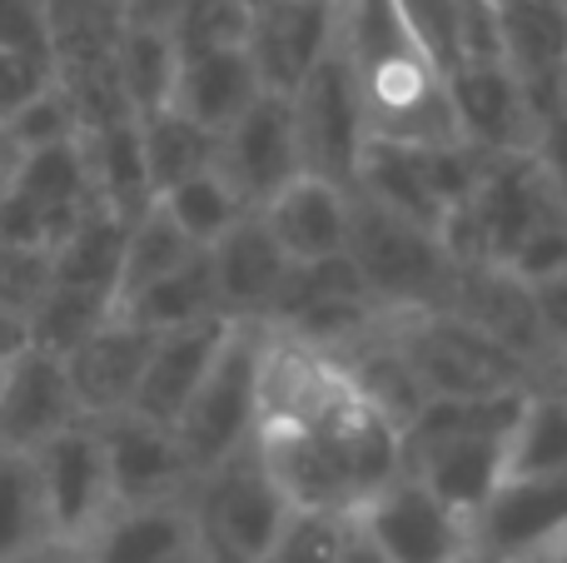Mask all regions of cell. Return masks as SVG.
<instances>
[{"label": "cell", "instance_id": "cell-1", "mask_svg": "<svg viewBox=\"0 0 567 563\" xmlns=\"http://www.w3.org/2000/svg\"><path fill=\"white\" fill-rule=\"evenodd\" d=\"M339 40L349 50L369 140L389 145H463L449 105V80L403 30L393 0H343Z\"/></svg>", "mask_w": 567, "mask_h": 563}, {"label": "cell", "instance_id": "cell-2", "mask_svg": "<svg viewBox=\"0 0 567 563\" xmlns=\"http://www.w3.org/2000/svg\"><path fill=\"white\" fill-rule=\"evenodd\" d=\"M185 509L189 524H195L199 563H259L269 539L279 534L284 514H289L255 439L229 459H219L215 469L195 474Z\"/></svg>", "mask_w": 567, "mask_h": 563}, {"label": "cell", "instance_id": "cell-3", "mask_svg": "<svg viewBox=\"0 0 567 563\" xmlns=\"http://www.w3.org/2000/svg\"><path fill=\"white\" fill-rule=\"evenodd\" d=\"M349 265L359 269L363 289L379 309H443L453 295V259L443 255L439 235L409 225V219L389 215V209L369 205L353 195L349 215V245H343Z\"/></svg>", "mask_w": 567, "mask_h": 563}, {"label": "cell", "instance_id": "cell-4", "mask_svg": "<svg viewBox=\"0 0 567 563\" xmlns=\"http://www.w3.org/2000/svg\"><path fill=\"white\" fill-rule=\"evenodd\" d=\"M389 339L429 399H468V395H503V389H533L528 369L493 345L483 329L449 309H389Z\"/></svg>", "mask_w": 567, "mask_h": 563}, {"label": "cell", "instance_id": "cell-5", "mask_svg": "<svg viewBox=\"0 0 567 563\" xmlns=\"http://www.w3.org/2000/svg\"><path fill=\"white\" fill-rule=\"evenodd\" d=\"M255 369H259V325H235L215 369L205 375V385L195 389V399L169 429L189 474H205V469H215L219 459H229L235 449H245L255 439L259 429Z\"/></svg>", "mask_w": 567, "mask_h": 563}, {"label": "cell", "instance_id": "cell-6", "mask_svg": "<svg viewBox=\"0 0 567 563\" xmlns=\"http://www.w3.org/2000/svg\"><path fill=\"white\" fill-rule=\"evenodd\" d=\"M289 110H293V140H299V170L353 195V175H359L363 145H369V125H363V100L339 35H333L329 55L299 80V90L289 95Z\"/></svg>", "mask_w": 567, "mask_h": 563}, {"label": "cell", "instance_id": "cell-7", "mask_svg": "<svg viewBox=\"0 0 567 563\" xmlns=\"http://www.w3.org/2000/svg\"><path fill=\"white\" fill-rule=\"evenodd\" d=\"M95 209L100 199H95V185H90L80 140L20 155L16 180H10L6 199H0V245L50 255Z\"/></svg>", "mask_w": 567, "mask_h": 563}, {"label": "cell", "instance_id": "cell-8", "mask_svg": "<svg viewBox=\"0 0 567 563\" xmlns=\"http://www.w3.org/2000/svg\"><path fill=\"white\" fill-rule=\"evenodd\" d=\"M353 529L379 549L383 563H463L468 559V519L443 509L419 479L399 474L373 499L353 509Z\"/></svg>", "mask_w": 567, "mask_h": 563}, {"label": "cell", "instance_id": "cell-9", "mask_svg": "<svg viewBox=\"0 0 567 563\" xmlns=\"http://www.w3.org/2000/svg\"><path fill=\"white\" fill-rule=\"evenodd\" d=\"M567 539V479H503L468 519L478 563H538Z\"/></svg>", "mask_w": 567, "mask_h": 563}, {"label": "cell", "instance_id": "cell-10", "mask_svg": "<svg viewBox=\"0 0 567 563\" xmlns=\"http://www.w3.org/2000/svg\"><path fill=\"white\" fill-rule=\"evenodd\" d=\"M25 459H30V469H35L50 539L80 544V539L110 514V474H105L100 429L90 424V419H80V424L45 439V444Z\"/></svg>", "mask_w": 567, "mask_h": 563}, {"label": "cell", "instance_id": "cell-11", "mask_svg": "<svg viewBox=\"0 0 567 563\" xmlns=\"http://www.w3.org/2000/svg\"><path fill=\"white\" fill-rule=\"evenodd\" d=\"M215 170L235 185V195L249 209H259L269 195H279L299 170V140H293V110L289 95L259 90V100L219 135Z\"/></svg>", "mask_w": 567, "mask_h": 563}, {"label": "cell", "instance_id": "cell-12", "mask_svg": "<svg viewBox=\"0 0 567 563\" xmlns=\"http://www.w3.org/2000/svg\"><path fill=\"white\" fill-rule=\"evenodd\" d=\"M255 385H259V429L265 424H313L323 409H333L349 395V379L333 365V355H323L309 339H293L269 325H259Z\"/></svg>", "mask_w": 567, "mask_h": 563}, {"label": "cell", "instance_id": "cell-13", "mask_svg": "<svg viewBox=\"0 0 567 563\" xmlns=\"http://www.w3.org/2000/svg\"><path fill=\"white\" fill-rule=\"evenodd\" d=\"M100 449H105V474H110V509H135V504H169L185 499L195 474H189L185 454H179L175 434L140 414H110L100 419Z\"/></svg>", "mask_w": 567, "mask_h": 563}, {"label": "cell", "instance_id": "cell-14", "mask_svg": "<svg viewBox=\"0 0 567 563\" xmlns=\"http://www.w3.org/2000/svg\"><path fill=\"white\" fill-rule=\"evenodd\" d=\"M343 0H275V6L249 16L245 55L255 65L259 85L275 95H293L299 80L329 55L339 35Z\"/></svg>", "mask_w": 567, "mask_h": 563}, {"label": "cell", "instance_id": "cell-15", "mask_svg": "<svg viewBox=\"0 0 567 563\" xmlns=\"http://www.w3.org/2000/svg\"><path fill=\"white\" fill-rule=\"evenodd\" d=\"M443 80H449V105L463 145L478 150V155H528L538 120H533L528 95L503 60L453 65Z\"/></svg>", "mask_w": 567, "mask_h": 563}, {"label": "cell", "instance_id": "cell-16", "mask_svg": "<svg viewBox=\"0 0 567 563\" xmlns=\"http://www.w3.org/2000/svg\"><path fill=\"white\" fill-rule=\"evenodd\" d=\"M150 349H155V329H140L135 319L110 315L95 335L80 339V345L60 359L65 379H70V395H75L80 414H85L90 424L130 409L140 375H145V365H150Z\"/></svg>", "mask_w": 567, "mask_h": 563}, {"label": "cell", "instance_id": "cell-17", "mask_svg": "<svg viewBox=\"0 0 567 563\" xmlns=\"http://www.w3.org/2000/svg\"><path fill=\"white\" fill-rule=\"evenodd\" d=\"M229 335H235V319H205V325H185V329L155 335L150 365L135 385V399H130V414L150 419V424H159V429H175V419L185 414L195 389L205 385V375L215 369Z\"/></svg>", "mask_w": 567, "mask_h": 563}, {"label": "cell", "instance_id": "cell-18", "mask_svg": "<svg viewBox=\"0 0 567 563\" xmlns=\"http://www.w3.org/2000/svg\"><path fill=\"white\" fill-rule=\"evenodd\" d=\"M85 414H80L65 365L55 355L25 349L10 359L6 395H0V454H35L45 439L65 434Z\"/></svg>", "mask_w": 567, "mask_h": 563}, {"label": "cell", "instance_id": "cell-19", "mask_svg": "<svg viewBox=\"0 0 567 563\" xmlns=\"http://www.w3.org/2000/svg\"><path fill=\"white\" fill-rule=\"evenodd\" d=\"M498 45L503 65L528 95L533 120H548L558 100V75L567 65V0H503Z\"/></svg>", "mask_w": 567, "mask_h": 563}, {"label": "cell", "instance_id": "cell-20", "mask_svg": "<svg viewBox=\"0 0 567 563\" xmlns=\"http://www.w3.org/2000/svg\"><path fill=\"white\" fill-rule=\"evenodd\" d=\"M259 225L269 229V239L289 255V265H313V259H333L349 245V215L353 195L329 180L293 175L279 195H269L255 209Z\"/></svg>", "mask_w": 567, "mask_h": 563}, {"label": "cell", "instance_id": "cell-21", "mask_svg": "<svg viewBox=\"0 0 567 563\" xmlns=\"http://www.w3.org/2000/svg\"><path fill=\"white\" fill-rule=\"evenodd\" d=\"M209 269H215L219 309L235 325H265L269 305H275L279 285L289 279V255L269 239V229L259 225V215H245L229 235H219L209 245Z\"/></svg>", "mask_w": 567, "mask_h": 563}, {"label": "cell", "instance_id": "cell-22", "mask_svg": "<svg viewBox=\"0 0 567 563\" xmlns=\"http://www.w3.org/2000/svg\"><path fill=\"white\" fill-rule=\"evenodd\" d=\"M80 554L85 563H199V544L185 499H169V504L110 509L80 539Z\"/></svg>", "mask_w": 567, "mask_h": 563}, {"label": "cell", "instance_id": "cell-23", "mask_svg": "<svg viewBox=\"0 0 567 563\" xmlns=\"http://www.w3.org/2000/svg\"><path fill=\"white\" fill-rule=\"evenodd\" d=\"M503 444L508 439H419L403 444V474L458 519H473L503 484Z\"/></svg>", "mask_w": 567, "mask_h": 563}, {"label": "cell", "instance_id": "cell-24", "mask_svg": "<svg viewBox=\"0 0 567 563\" xmlns=\"http://www.w3.org/2000/svg\"><path fill=\"white\" fill-rule=\"evenodd\" d=\"M259 90L265 85H259L245 45L205 50V55H179L169 110H179V115L195 120V125L209 130V135H225V130L259 100Z\"/></svg>", "mask_w": 567, "mask_h": 563}, {"label": "cell", "instance_id": "cell-25", "mask_svg": "<svg viewBox=\"0 0 567 563\" xmlns=\"http://www.w3.org/2000/svg\"><path fill=\"white\" fill-rule=\"evenodd\" d=\"M50 30V70L80 75L115 60V45L125 35V6L120 0H45Z\"/></svg>", "mask_w": 567, "mask_h": 563}, {"label": "cell", "instance_id": "cell-26", "mask_svg": "<svg viewBox=\"0 0 567 563\" xmlns=\"http://www.w3.org/2000/svg\"><path fill=\"white\" fill-rule=\"evenodd\" d=\"M80 155H85L100 209H110L120 219H135L155 199L145 175V150H140V120H120V125L80 135Z\"/></svg>", "mask_w": 567, "mask_h": 563}, {"label": "cell", "instance_id": "cell-27", "mask_svg": "<svg viewBox=\"0 0 567 563\" xmlns=\"http://www.w3.org/2000/svg\"><path fill=\"white\" fill-rule=\"evenodd\" d=\"M115 315L135 319L140 329H155V335L185 329V325H205V319H225L219 289H215V269H209V249H195L185 265L169 269V275L155 279L150 289H140Z\"/></svg>", "mask_w": 567, "mask_h": 563}, {"label": "cell", "instance_id": "cell-28", "mask_svg": "<svg viewBox=\"0 0 567 563\" xmlns=\"http://www.w3.org/2000/svg\"><path fill=\"white\" fill-rule=\"evenodd\" d=\"M503 479H567V389H528L503 444Z\"/></svg>", "mask_w": 567, "mask_h": 563}, {"label": "cell", "instance_id": "cell-29", "mask_svg": "<svg viewBox=\"0 0 567 563\" xmlns=\"http://www.w3.org/2000/svg\"><path fill=\"white\" fill-rule=\"evenodd\" d=\"M125 229H130V219L110 215V209H95L90 219H80V225L50 249V279L115 305L120 259H125Z\"/></svg>", "mask_w": 567, "mask_h": 563}, {"label": "cell", "instance_id": "cell-30", "mask_svg": "<svg viewBox=\"0 0 567 563\" xmlns=\"http://www.w3.org/2000/svg\"><path fill=\"white\" fill-rule=\"evenodd\" d=\"M175 75H179V50L165 30H135L125 25L115 45V80L125 90V105L135 120L159 115L169 110V95H175Z\"/></svg>", "mask_w": 567, "mask_h": 563}, {"label": "cell", "instance_id": "cell-31", "mask_svg": "<svg viewBox=\"0 0 567 563\" xmlns=\"http://www.w3.org/2000/svg\"><path fill=\"white\" fill-rule=\"evenodd\" d=\"M140 150H145L150 190H155V199H159L165 190H175L179 180H189V175L215 165L219 135L199 130L195 120H185L179 110H159V115L140 120Z\"/></svg>", "mask_w": 567, "mask_h": 563}, {"label": "cell", "instance_id": "cell-32", "mask_svg": "<svg viewBox=\"0 0 567 563\" xmlns=\"http://www.w3.org/2000/svg\"><path fill=\"white\" fill-rule=\"evenodd\" d=\"M199 245H189L179 235V225L159 209V199H150L125 229V259H120V285H115V309L130 305L140 289H150L155 279H165L169 269H179Z\"/></svg>", "mask_w": 567, "mask_h": 563}, {"label": "cell", "instance_id": "cell-33", "mask_svg": "<svg viewBox=\"0 0 567 563\" xmlns=\"http://www.w3.org/2000/svg\"><path fill=\"white\" fill-rule=\"evenodd\" d=\"M159 209H165V215L179 225V235H185L189 245H199V249H209L219 235H229L245 215H255L215 165L199 170V175H189V180H179L175 190H165V195H159Z\"/></svg>", "mask_w": 567, "mask_h": 563}, {"label": "cell", "instance_id": "cell-34", "mask_svg": "<svg viewBox=\"0 0 567 563\" xmlns=\"http://www.w3.org/2000/svg\"><path fill=\"white\" fill-rule=\"evenodd\" d=\"M50 539L45 504H40L35 469L25 454H0V563L40 549Z\"/></svg>", "mask_w": 567, "mask_h": 563}, {"label": "cell", "instance_id": "cell-35", "mask_svg": "<svg viewBox=\"0 0 567 563\" xmlns=\"http://www.w3.org/2000/svg\"><path fill=\"white\" fill-rule=\"evenodd\" d=\"M353 534V514H329V509H289L279 534L269 539L259 563H339L343 544Z\"/></svg>", "mask_w": 567, "mask_h": 563}, {"label": "cell", "instance_id": "cell-36", "mask_svg": "<svg viewBox=\"0 0 567 563\" xmlns=\"http://www.w3.org/2000/svg\"><path fill=\"white\" fill-rule=\"evenodd\" d=\"M249 35V10L235 0H185L169 25L179 55H205V50H235Z\"/></svg>", "mask_w": 567, "mask_h": 563}, {"label": "cell", "instance_id": "cell-37", "mask_svg": "<svg viewBox=\"0 0 567 563\" xmlns=\"http://www.w3.org/2000/svg\"><path fill=\"white\" fill-rule=\"evenodd\" d=\"M0 130H6V140L20 150V155H35V150L80 140V120H75V110H70V100L60 95V85H50L45 95H35L10 125H0Z\"/></svg>", "mask_w": 567, "mask_h": 563}, {"label": "cell", "instance_id": "cell-38", "mask_svg": "<svg viewBox=\"0 0 567 563\" xmlns=\"http://www.w3.org/2000/svg\"><path fill=\"white\" fill-rule=\"evenodd\" d=\"M563 269H567V209L548 215L518 249H513L503 275H513L523 289H533V285H543V279L563 275Z\"/></svg>", "mask_w": 567, "mask_h": 563}, {"label": "cell", "instance_id": "cell-39", "mask_svg": "<svg viewBox=\"0 0 567 563\" xmlns=\"http://www.w3.org/2000/svg\"><path fill=\"white\" fill-rule=\"evenodd\" d=\"M55 85V70L45 60H30V55H16V50H0V125L20 115L35 95Z\"/></svg>", "mask_w": 567, "mask_h": 563}, {"label": "cell", "instance_id": "cell-40", "mask_svg": "<svg viewBox=\"0 0 567 563\" xmlns=\"http://www.w3.org/2000/svg\"><path fill=\"white\" fill-rule=\"evenodd\" d=\"M0 50L45 60L50 65V30H45V0H0Z\"/></svg>", "mask_w": 567, "mask_h": 563}, {"label": "cell", "instance_id": "cell-41", "mask_svg": "<svg viewBox=\"0 0 567 563\" xmlns=\"http://www.w3.org/2000/svg\"><path fill=\"white\" fill-rule=\"evenodd\" d=\"M533 165L548 180V190L567 205V115H548L538 120V135H533Z\"/></svg>", "mask_w": 567, "mask_h": 563}, {"label": "cell", "instance_id": "cell-42", "mask_svg": "<svg viewBox=\"0 0 567 563\" xmlns=\"http://www.w3.org/2000/svg\"><path fill=\"white\" fill-rule=\"evenodd\" d=\"M528 295H533V315H538L548 345L567 359V269L553 279H543V285H533Z\"/></svg>", "mask_w": 567, "mask_h": 563}, {"label": "cell", "instance_id": "cell-43", "mask_svg": "<svg viewBox=\"0 0 567 563\" xmlns=\"http://www.w3.org/2000/svg\"><path fill=\"white\" fill-rule=\"evenodd\" d=\"M30 349V329H25V315H16L10 305H0V359H16Z\"/></svg>", "mask_w": 567, "mask_h": 563}, {"label": "cell", "instance_id": "cell-44", "mask_svg": "<svg viewBox=\"0 0 567 563\" xmlns=\"http://www.w3.org/2000/svg\"><path fill=\"white\" fill-rule=\"evenodd\" d=\"M16 563H85V554H80V544H60V539H45V544L30 549V554H20Z\"/></svg>", "mask_w": 567, "mask_h": 563}, {"label": "cell", "instance_id": "cell-45", "mask_svg": "<svg viewBox=\"0 0 567 563\" xmlns=\"http://www.w3.org/2000/svg\"><path fill=\"white\" fill-rule=\"evenodd\" d=\"M16 170H20V150L6 140V130H0V199H6V190H10V180H16Z\"/></svg>", "mask_w": 567, "mask_h": 563}, {"label": "cell", "instance_id": "cell-46", "mask_svg": "<svg viewBox=\"0 0 567 563\" xmlns=\"http://www.w3.org/2000/svg\"><path fill=\"white\" fill-rule=\"evenodd\" d=\"M339 563H383V559H379V549H373V544H363V539H359V529H353V534H349V544H343V554H339Z\"/></svg>", "mask_w": 567, "mask_h": 563}, {"label": "cell", "instance_id": "cell-47", "mask_svg": "<svg viewBox=\"0 0 567 563\" xmlns=\"http://www.w3.org/2000/svg\"><path fill=\"white\" fill-rule=\"evenodd\" d=\"M553 115H567V65L558 75V100H553Z\"/></svg>", "mask_w": 567, "mask_h": 563}, {"label": "cell", "instance_id": "cell-48", "mask_svg": "<svg viewBox=\"0 0 567 563\" xmlns=\"http://www.w3.org/2000/svg\"><path fill=\"white\" fill-rule=\"evenodd\" d=\"M538 563H567V539H563V544H558V549H548V554H543Z\"/></svg>", "mask_w": 567, "mask_h": 563}, {"label": "cell", "instance_id": "cell-49", "mask_svg": "<svg viewBox=\"0 0 567 563\" xmlns=\"http://www.w3.org/2000/svg\"><path fill=\"white\" fill-rule=\"evenodd\" d=\"M239 10H249V16H255V10H265V6H275V0H235Z\"/></svg>", "mask_w": 567, "mask_h": 563}, {"label": "cell", "instance_id": "cell-50", "mask_svg": "<svg viewBox=\"0 0 567 563\" xmlns=\"http://www.w3.org/2000/svg\"><path fill=\"white\" fill-rule=\"evenodd\" d=\"M6 375H10V359H0V395H6Z\"/></svg>", "mask_w": 567, "mask_h": 563}, {"label": "cell", "instance_id": "cell-51", "mask_svg": "<svg viewBox=\"0 0 567 563\" xmlns=\"http://www.w3.org/2000/svg\"><path fill=\"white\" fill-rule=\"evenodd\" d=\"M463 563H478V559H473V554H468V559H463Z\"/></svg>", "mask_w": 567, "mask_h": 563}, {"label": "cell", "instance_id": "cell-52", "mask_svg": "<svg viewBox=\"0 0 567 563\" xmlns=\"http://www.w3.org/2000/svg\"><path fill=\"white\" fill-rule=\"evenodd\" d=\"M493 6H503V0H493Z\"/></svg>", "mask_w": 567, "mask_h": 563}]
</instances>
